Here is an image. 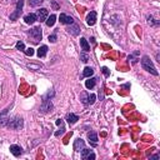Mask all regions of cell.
<instances>
[{"instance_id": "1", "label": "cell", "mask_w": 160, "mask_h": 160, "mask_svg": "<svg viewBox=\"0 0 160 160\" xmlns=\"http://www.w3.org/2000/svg\"><path fill=\"white\" fill-rule=\"evenodd\" d=\"M141 66H143V69L144 70H146L148 73H150V74H153V75H159V73H158V70L155 69V66H154V64H153V61L150 60V58L148 56V55H145V56H143V59H141Z\"/></svg>"}, {"instance_id": "2", "label": "cell", "mask_w": 160, "mask_h": 160, "mask_svg": "<svg viewBox=\"0 0 160 160\" xmlns=\"http://www.w3.org/2000/svg\"><path fill=\"white\" fill-rule=\"evenodd\" d=\"M24 125V121H23V119H21L20 116H14V118H9L8 120V124H6V126L8 128H10V129H14V130H19V129H21Z\"/></svg>"}, {"instance_id": "3", "label": "cell", "mask_w": 160, "mask_h": 160, "mask_svg": "<svg viewBox=\"0 0 160 160\" xmlns=\"http://www.w3.org/2000/svg\"><path fill=\"white\" fill-rule=\"evenodd\" d=\"M29 35H30V38L33 39V41H34V43H39L40 40H41V38H43L41 28H40V26H35V28L30 29Z\"/></svg>"}, {"instance_id": "4", "label": "cell", "mask_w": 160, "mask_h": 160, "mask_svg": "<svg viewBox=\"0 0 160 160\" xmlns=\"http://www.w3.org/2000/svg\"><path fill=\"white\" fill-rule=\"evenodd\" d=\"M23 6H24V0H18L15 11L13 13V14H10V20H11V21H15V20L19 19L20 14L23 13Z\"/></svg>"}, {"instance_id": "5", "label": "cell", "mask_w": 160, "mask_h": 160, "mask_svg": "<svg viewBox=\"0 0 160 160\" xmlns=\"http://www.w3.org/2000/svg\"><path fill=\"white\" fill-rule=\"evenodd\" d=\"M53 109H54V105H53L51 100L44 99L43 103H41V105H40V112L44 113V114H46V113H49V112H51Z\"/></svg>"}, {"instance_id": "6", "label": "cell", "mask_w": 160, "mask_h": 160, "mask_svg": "<svg viewBox=\"0 0 160 160\" xmlns=\"http://www.w3.org/2000/svg\"><path fill=\"white\" fill-rule=\"evenodd\" d=\"M81 158H83L84 160H94V159H95V154L93 153V150L84 148V149L81 150Z\"/></svg>"}, {"instance_id": "7", "label": "cell", "mask_w": 160, "mask_h": 160, "mask_svg": "<svg viewBox=\"0 0 160 160\" xmlns=\"http://www.w3.org/2000/svg\"><path fill=\"white\" fill-rule=\"evenodd\" d=\"M48 15H49V13H48V9H45V8H41L36 11V18L40 21H45Z\"/></svg>"}, {"instance_id": "8", "label": "cell", "mask_w": 160, "mask_h": 160, "mask_svg": "<svg viewBox=\"0 0 160 160\" xmlns=\"http://www.w3.org/2000/svg\"><path fill=\"white\" fill-rule=\"evenodd\" d=\"M9 109H10V108H6L3 113H0V126H6L8 120H9V116H8Z\"/></svg>"}, {"instance_id": "9", "label": "cell", "mask_w": 160, "mask_h": 160, "mask_svg": "<svg viewBox=\"0 0 160 160\" xmlns=\"http://www.w3.org/2000/svg\"><path fill=\"white\" fill-rule=\"evenodd\" d=\"M59 20H60L61 24H65V25H72V24H74V19H73L72 16H68L66 14H60Z\"/></svg>"}, {"instance_id": "10", "label": "cell", "mask_w": 160, "mask_h": 160, "mask_svg": "<svg viewBox=\"0 0 160 160\" xmlns=\"http://www.w3.org/2000/svg\"><path fill=\"white\" fill-rule=\"evenodd\" d=\"M95 23H96V13L95 11H90L88 14V16H86V24L93 26Z\"/></svg>"}, {"instance_id": "11", "label": "cell", "mask_w": 160, "mask_h": 160, "mask_svg": "<svg viewBox=\"0 0 160 160\" xmlns=\"http://www.w3.org/2000/svg\"><path fill=\"white\" fill-rule=\"evenodd\" d=\"M10 152L14 156H20V155L23 154V149H21L19 145H10Z\"/></svg>"}, {"instance_id": "12", "label": "cell", "mask_w": 160, "mask_h": 160, "mask_svg": "<svg viewBox=\"0 0 160 160\" xmlns=\"http://www.w3.org/2000/svg\"><path fill=\"white\" fill-rule=\"evenodd\" d=\"M84 148H85V143H84L83 139H76L74 143V150H76V152H80V150H83Z\"/></svg>"}, {"instance_id": "13", "label": "cell", "mask_w": 160, "mask_h": 160, "mask_svg": "<svg viewBox=\"0 0 160 160\" xmlns=\"http://www.w3.org/2000/svg\"><path fill=\"white\" fill-rule=\"evenodd\" d=\"M66 30H68V33H69V34L74 35V36H76V35H79V33H80V29H79V26H78V25H75V24L69 25V28L66 29Z\"/></svg>"}, {"instance_id": "14", "label": "cell", "mask_w": 160, "mask_h": 160, "mask_svg": "<svg viewBox=\"0 0 160 160\" xmlns=\"http://www.w3.org/2000/svg\"><path fill=\"white\" fill-rule=\"evenodd\" d=\"M80 46H81V49L85 53H89L90 51V45H89L88 40L85 38H80Z\"/></svg>"}, {"instance_id": "15", "label": "cell", "mask_w": 160, "mask_h": 160, "mask_svg": "<svg viewBox=\"0 0 160 160\" xmlns=\"http://www.w3.org/2000/svg\"><path fill=\"white\" fill-rule=\"evenodd\" d=\"M24 20H25V23L26 24H29V25H32L34 24L35 21L38 20V18H36V14H28L25 18H24Z\"/></svg>"}, {"instance_id": "16", "label": "cell", "mask_w": 160, "mask_h": 160, "mask_svg": "<svg viewBox=\"0 0 160 160\" xmlns=\"http://www.w3.org/2000/svg\"><path fill=\"white\" fill-rule=\"evenodd\" d=\"M78 120H79V116H78V115H75V114H73V113L66 115V121H68L69 124H75Z\"/></svg>"}, {"instance_id": "17", "label": "cell", "mask_w": 160, "mask_h": 160, "mask_svg": "<svg viewBox=\"0 0 160 160\" xmlns=\"http://www.w3.org/2000/svg\"><path fill=\"white\" fill-rule=\"evenodd\" d=\"M88 138H89V140H90L91 143H93V145L95 146L96 143H98V134H96V133H95V131H90V133L88 134Z\"/></svg>"}, {"instance_id": "18", "label": "cell", "mask_w": 160, "mask_h": 160, "mask_svg": "<svg viewBox=\"0 0 160 160\" xmlns=\"http://www.w3.org/2000/svg\"><path fill=\"white\" fill-rule=\"evenodd\" d=\"M46 53H48V46L46 45H41L38 49V56L39 58H44L46 55Z\"/></svg>"}, {"instance_id": "19", "label": "cell", "mask_w": 160, "mask_h": 160, "mask_svg": "<svg viewBox=\"0 0 160 160\" xmlns=\"http://www.w3.org/2000/svg\"><path fill=\"white\" fill-rule=\"evenodd\" d=\"M93 74H94V69L90 68V66H86V68L84 69V72H83V76L84 78H90Z\"/></svg>"}, {"instance_id": "20", "label": "cell", "mask_w": 160, "mask_h": 160, "mask_svg": "<svg viewBox=\"0 0 160 160\" xmlns=\"http://www.w3.org/2000/svg\"><path fill=\"white\" fill-rule=\"evenodd\" d=\"M95 83H96V79H95V78H89L86 81H85L86 89H93V88L95 86Z\"/></svg>"}, {"instance_id": "21", "label": "cell", "mask_w": 160, "mask_h": 160, "mask_svg": "<svg viewBox=\"0 0 160 160\" xmlns=\"http://www.w3.org/2000/svg\"><path fill=\"white\" fill-rule=\"evenodd\" d=\"M46 25L50 28V26H54V24H55V21H56V16L54 15V14H51L49 18H46Z\"/></svg>"}, {"instance_id": "22", "label": "cell", "mask_w": 160, "mask_h": 160, "mask_svg": "<svg viewBox=\"0 0 160 160\" xmlns=\"http://www.w3.org/2000/svg\"><path fill=\"white\" fill-rule=\"evenodd\" d=\"M29 1V5H32V6H39L40 4H41L44 0H28Z\"/></svg>"}, {"instance_id": "23", "label": "cell", "mask_w": 160, "mask_h": 160, "mask_svg": "<svg viewBox=\"0 0 160 160\" xmlns=\"http://www.w3.org/2000/svg\"><path fill=\"white\" fill-rule=\"evenodd\" d=\"M95 99H96V95L95 94H90L88 95V104H94L95 103Z\"/></svg>"}, {"instance_id": "24", "label": "cell", "mask_w": 160, "mask_h": 160, "mask_svg": "<svg viewBox=\"0 0 160 160\" xmlns=\"http://www.w3.org/2000/svg\"><path fill=\"white\" fill-rule=\"evenodd\" d=\"M25 53V55H28V56H33L34 55V49L33 48H28V49H25L24 50Z\"/></svg>"}, {"instance_id": "25", "label": "cell", "mask_w": 160, "mask_h": 160, "mask_svg": "<svg viewBox=\"0 0 160 160\" xmlns=\"http://www.w3.org/2000/svg\"><path fill=\"white\" fill-rule=\"evenodd\" d=\"M16 49L18 50H25V45L23 41H18L16 43Z\"/></svg>"}, {"instance_id": "26", "label": "cell", "mask_w": 160, "mask_h": 160, "mask_svg": "<svg viewBox=\"0 0 160 160\" xmlns=\"http://www.w3.org/2000/svg\"><path fill=\"white\" fill-rule=\"evenodd\" d=\"M80 100H81V103L88 104V94H86V93H83L81 98H80Z\"/></svg>"}, {"instance_id": "27", "label": "cell", "mask_w": 160, "mask_h": 160, "mask_svg": "<svg viewBox=\"0 0 160 160\" xmlns=\"http://www.w3.org/2000/svg\"><path fill=\"white\" fill-rule=\"evenodd\" d=\"M148 23L152 25H159V21H154L153 16H148Z\"/></svg>"}, {"instance_id": "28", "label": "cell", "mask_w": 160, "mask_h": 160, "mask_svg": "<svg viewBox=\"0 0 160 160\" xmlns=\"http://www.w3.org/2000/svg\"><path fill=\"white\" fill-rule=\"evenodd\" d=\"M64 131H65V128H64L63 125H61V129H60V130L55 133V136H60V135H63V134H64Z\"/></svg>"}, {"instance_id": "29", "label": "cell", "mask_w": 160, "mask_h": 160, "mask_svg": "<svg viewBox=\"0 0 160 160\" xmlns=\"http://www.w3.org/2000/svg\"><path fill=\"white\" fill-rule=\"evenodd\" d=\"M56 35L55 34H53V35H49V41H50V43H55L56 41Z\"/></svg>"}, {"instance_id": "30", "label": "cell", "mask_w": 160, "mask_h": 160, "mask_svg": "<svg viewBox=\"0 0 160 160\" xmlns=\"http://www.w3.org/2000/svg\"><path fill=\"white\" fill-rule=\"evenodd\" d=\"M101 70H103V73H104L105 76H109V75H110V70H109L108 68H106V66H104V68L101 69Z\"/></svg>"}, {"instance_id": "31", "label": "cell", "mask_w": 160, "mask_h": 160, "mask_svg": "<svg viewBox=\"0 0 160 160\" xmlns=\"http://www.w3.org/2000/svg\"><path fill=\"white\" fill-rule=\"evenodd\" d=\"M80 58H81V61H83V63H86L88 59H89L86 54H80Z\"/></svg>"}, {"instance_id": "32", "label": "cell", "mask_w": 160, "mask_h": 160, "mask_svg": "<svg viewBox=\"0 0 160 160\" xmlns=\"http://www.w3.org/2000/svg\"><path fill=\"white\" fill-rule=\"evenodd\" d=\"M28 68H32V69H39V68H41V65H33V64H29V65H28Z\"/></svg>"}, {"instance_id": "33", "label": "cell", "mask_w": 160, "mask_h": 160, "mask_svg": "<svg viewBox=\"0 0 160 160\" xmlns=\"http://www.w3.org/2000/svg\"><path fill=\"white\" fill-rule=\"evenodd\" d=\"M56 125H63V120L58 119V120H56Z\"/></svg>"}, {"instance_id": "34", "label": "cell", "mask_w": 160, "mask_h": 160, "mask_svg": "<svg viewBox=\"0 0 160 160\" xmlns=\"http://www.w3.org/2000/svg\"><path fill=\"white\" fill-rule=\"evenodd\" d=\"M53 6H54V9H59V5H58L55 1H53Z\"/></svg>"}, {"instance_id": "35", "label": "cell", "mask_w": 160, "mask_h": 160, "mask_svg": "<svg viewBox=\"0 0 160 160\" xmlns=\"http://www.w3.org/2000/svg\"><path fill=\"white\" fill-rule=\"evenodd\" d=\"M152 159H159V155H154V156H152Z\"/></svg>"}]
</instances>
